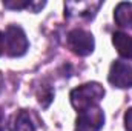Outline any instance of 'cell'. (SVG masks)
Masks as SVG:
<instances>
[{
	"label": "cell",
	"instance_id": "cell-1",
	"mask_svg": "<svg viewBox=\"0 0 132 131\" xmlns=\"http://www.w3.org/2000/svg\"><path fill=\"white\" fill-rule=\"evenodd\" d=\"M104 97V88L98 82H88L71 91V103L80 113L91 106H98V102Z\"/></svg>",
	"mask_w": 132,
	"mask_h": 131
},
{
	"label": "cell",
	"instance_id": "cell-6",
	"mask_svg": "<svg viewBox=\"0 0 132 131\" xmlns=\"http://www.w3.org/2000/svg\"><path fill=\"white\" fill-rule=\"evenodd\" d=\"M114 19L118 26L132 30V3L131 2H121L115 6Z\"/></svg>",
	"mask_w": 132,
	"mask_h": 131
},
{
	"label": "cell",
	"instance_id": "cell-8",
	"mask_svg": "<svg viewBox=\"0 0 132 131\" xmlns=\"http://www.w3.org/2000/svg\"><path fill=\"white\" fill-rule=\"evenodd\" d=\"M12 131H35V123L31 119V114L26 110H22L15 114Z\"/></svg>",
	"mask_w": 132,
	"mask_h": 131
},
{
	"label": "cell",
	"instance_id": "cell-10",
	"mask_svg": "<svg viewBox=\"0 0 132 131\" xmlns=\"http://www.w3.org/2000/svg\"><path fill=\"white\" fill-rule=\"evenodd\" d=\"M52 99H54V93H52V90H51L49 86H43L42 93H38V102H40L45 108H48V105L51 103Z\"/></svg>",
	"mask_w": 132,
	"mask_h": 131
},
{
	"label": "cell",
	"instance_id": "cell-2",
	"mask_svg": "<svg viewBox=\"0 0 132 131\" xmlns=\"http://www.w3.org/2000/svg\"><path fill=\"white\" fill-rule=\"evenodd\" d=\"M5 51L9 57H20L26 54L29 42L25 31L17 25H9L5 31Z\"/></svg>",
	"mask_w": 132,
	"mask_h": 131
},
{
	"label": "cell",
	"instance_id": "cell-4",
	"mask_svg": "<svg viewBox=\"0 0 132 131\" xmlns=\"http://www.w3.org/2000/svg\"><path fill=\"white\" fill-rule=\"evenodd\" d=\"M104 125V113L100 106H91L78 113L75 131H100Z\"/></svg>",
	"mask_w": 132,
	"mask_h": 131
},
{
	"label": "cell",
	"instance_id": "cell-9",
	"mask_svg": "<svg viewBox=\"0 0 132 131\" xmlns=\"http://www.w3.org/2000/svg\"><path fill=\"white\" fill-rule=\"evenodd\" d=\"M31 0H3V6L9 9H25L31 6Z\"/></svg>",
	"mask_w": 132,
	"mask_h": 131
},
{
	"label": "cell",
	"instance_id": "cell-3",
	"mask_svg": "<svg viewBox=\"0 0 132 131\" xmlns=\"http://www.w3.org/2000/svg\"><path fill=\"white\" fill-rule=\"evenodd\" d=\"M68 46L74 54H77L80 57L89 56L95 48L94 35L89 31H85V30H80V28L72 30L68 34Z\"/></svg>",
	"mask_w": 132,
	"mask_h": 131
},
{
	"label": "cell",
	"instance_id": "cell-5",
	"mask_svg": "<svg viewBox=\"0 0 132 131\" xmlns=\"http://www.w3.org/2000/svg\"><path fill=\"white\" fill-rule=\"evenodd\" d=\"M109 83L117 88H131L132 86V63L115 60L109 69Z\"/></svg>",
	"mask_w": 132,
	"mask_h": 131
},
{
	"label": "cell",
	"instance_id": "cell-14",
	"mask_svg": "<svg viewBox=\"0 0 132 131\" xmlns=\"http://www.w3.org/2000/svg\"><path fill=\"white\" fill-rule=\"evenodd\" d=\"M0 131H5V113L0 110Z\"/></svg>",
	"mask_w": 132,
	"mask_h": 131
},
{
	"label": "cell",
	"instance_id": "cell-7",
	"mask_svg": "<svg viewBox=\"0 0 132 131\" xmlns=\"http://www.w3.org/2000/svg\"><path fill=\"white\" fill-rule=\"evenodd\" d=\"M112 43L121 57L132 59V35L125 33H114Z\"/></svg>",
	"mask_w": 132,
	"mask_h": 131
},
{
	"label": "cell",
	"instance_id": "cell-13",
	"mask_svg": "<svg viewBox=\"0 0 132 131\" xmlns=\"http://www.w3.org/2000/svg\"><path fill=\"white\" fill-rule=\"evenodd\" d=\"M3 51H5V35L0 31V56L3 54Z\"/></svg>",
	"mask_w": 132,
	"mask_h": 131
},
{
	"label": "cell",
	"instance_id": "cell-12",
	"mask_svg": "<svg viewBox=\"0 0 132 131\" xmlns=\"http://www.w3.org/2000/svg\"><path fill=\"white\" fill-rule=\"evenodd\" d=\"M45 5H46L45 2H32V3H31V6H29V9H31L32 12H38V9H40V8H43Z\"/></svg>",
	"mask_w": 132,
	"mask_h": 131
},
{
	"label": "cell",
	"instance_id": "cell-11",
	"mask_svg": "<svg viewBox=\"0 0 132 131\" xmlns=\"http://www.w3.org/2000/svg\"><path fill=\"white\" fill-rule=\"evenodd\" d=\"M125 128L128 131H132V108H129L125 114Z\"/></svg>",
	"mask_w": 132,
	"mask_h": 131
}]
</instances>
